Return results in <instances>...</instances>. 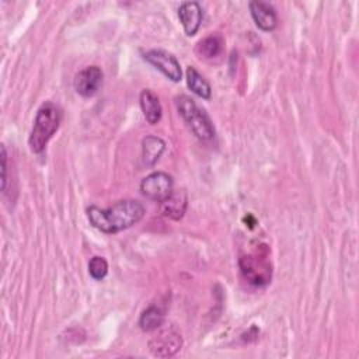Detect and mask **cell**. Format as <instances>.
<instances>
[{
	"instance_id": "5bb4252c",
	"label": "cell",
	"mask_w": 359,
	"mask_h": 359,
	"mask_svg": "<svg viewBox=\"0 0 359 359\" xmlns=\"http://www.w3.org/2000/svg\"><path fill=\"white\" fill-rule=\"evenodd\" d=\"M187 84H188L189 90L194 94H196L198 97H201L203 100H209L210 98V95H212L210 84L192 66L187 67Z\"/></svg>"
},
{
	"instance_id": "30bf717a",
	"label": "cell",
	"mask_w": 359,
	"mask_h": 359,
	"mask_svg": "<svg viewBox=\"0 0 359 359\" xmlns=\"http://www.w3.org/2000/svg\"><path fill=\"white\" fill-rule=\"evenodd\" d=\"M178 17L188 36L198 32L202 22V8L196 1H184L178 8Z\"/></svg>"
},
{
	"instance_id": "277c9868",
	"label": "cell",
	"mask_w": 359,
	"mask_h": 359,
	"mask_svg": "<svg viewBox=\"0 0 359 359\" xmlns=\"http://www.w3.org/2000/svg\"><path fill=\"white\" fill-rule=\"evenodd\" d=\"M240 271L244 279L254 286H265L272 278V265L266 251H254L240 258Z\"/></svg>"
},
{
	"instance_id": "3957f363",
	"label": "cell",
	"mask_w": 359,
	"mask_h": 359,
	"mask_svg": "<svg viewBox=\"0 0 359 359\" xmlns=\"http://www.w3.org/2000/svg\"><path fill=\"white\" fill-rule=\"evenodd\" d=\"M175 105L178 114L199 140L209 142L215 137V128L209 115L191 97L180 95L175 100Z\"/></svg>"
},
{
	"instance_id": "52a82bcc",
	"label": "cell",
	"mask_w": 359,
	"mask_h": 359,
	"mask_svg": "<svg viewBox=\"0 0 359 359\" xmlns=\"http://www.w3.org/2000/svg\"><path fill=\"white\" fill-rule=\"evenodd\" d=\"M143 59L154 66L158 72H161L168 80L174 83L181 80V66L172 53L163 49H151L143 53Z\"/></svg>"
},
{
	"instance_id": "2e32d148",
	"label": "cell",
	"mask_w": 359,
	"mask_h": 359,
	"mask_svg": "<svg viewBox=\"0 0 359 359\" xmlns=\"http://www.w3.org/2000/svg\"><path fill=\"white\" fill-rule=\"evenodd\" d=\"M163 321H164L163 310L156 306H150L140 314L139 325L143 331L150 332V331H156L157 328H160L163 325Z\"/></svg>"
},
{
	"instance_id": "7c38bea8",
	"label": "cell",
	"mask_w": 359,
	"mask_h": 359,
	"mask_svg": "<svg viewBox=\"0 0 359 359\" xmlns=\"http://www.w3.org/2000/svg\"><path fill=\"white\" fill-rule=\"evenodd\" d=\"M165 150V142L154 135H147L142 140V160L146 167H153Z\"/></svg>"
},
{
	"instance_id": "8fae6325",
	"label": "cell",
	"mask_w": 359,
	"mask_h": 359,
	"mask_svg": "<svg viewBox=\"0 0 359 359\" xmlns=\"http://www.w3.org/2000/svg\"><path fill=\"white\" fill-rule=\"evenodd\" d=\"M188 206V198L185 191H172L168 198L160 202V212L163 216L172 220H180Z\"/></svg>"
},
{
	"instance_id": "ac0fdd59",
	"label": "cell",
	"mask_w": 359,
	"mask_h": 359,
	"mask_svg": "<svg viewBox=\"0 0 359 359\" xmlns=\"http://www.w3.org/2000/svg\"><path fill=\"white\" fill-rule=\"evenodd\" d=\"M7 184V151L6 146L1 144V191H6Z\"/></svg>"
},
{
	"instance_id": "e0dca14e",
	"label": "cell",
	"mask_w": 359,
	"mask_h": 359,
	"mask_svg": "<svg viewBox=\"0 0 359 359\" xmlns=\"http://www.w3.org/2000/svg\"><path fill=\"white\" fill-rule=\"evenodd\" d=\"M88 273L95 280H101L108 273V262L102 257H93L88 262Z\"/></svg>"
},
{
	"instance_id": "4fadbf2b",
	"label": "cell",
	"mask_w": 359,
	"mask_h": 359,
	"mask_svg": "<svg viewBox=\"0 0 359 359\" xmlns=\"http://www.w3.org/2000/svg\"><path fill=\"white\" fill-rule=\"evenodd\" d=\"M139 101H140V108L146 121L150 125H156L161 119V112H163L158 97L153 91L144 88L140 93Z\"/></svg>"
},
{
	"instance_id": "6da1fadb",
	"label": "cell",
	"mask_w": 359,
	"mask_h": 359,
	"mask_svg": "<svg viewBox=\"0 0 359 359\" xmlns=\"http://www.w3.org/2000/svg\"><path fill=\"white\" fill-rule=\"evenodd\" d=\"M144 216V206L135 199L118 201L107 209L90 206L87 217L93 227L102 233L112 234L132 227L139 223Z\"/></svg>"
},
{
	"instance_id": "5b68a950",
	"label": "cell",
	"mask_w": 359,
	"mask_h": 359,
	"mask_svg": "<svg viewBox=\"0 0 359 359\" xmlns=\"http://www.w3.org/2000/svg\"><path fill=\"white\" fill-rule=\"evenodd\" d=\"M182 348V337L180 331L172 327H160L149 341V349L153 356L171 358Z\"/></svg>"
},
{
	"instance_id": "7a4b0ae2",
	"label": "cell",
	"mask_w": 359,
	"mask_h": 359,
	"mask_svg": "<svg viewBox=\"0 0 359 359\" xmlns=\"http://www.w3.org/2000/svg\"><path fill=\"white\" fill-rule=\"evenodd\" d=\"M60 121L62 112L53 102L46 101L38 108L28 139V144L32 153L38 154L45 150L48 142L57 130Z\"/></svg>"
},
{
	"instance_id": "ba28073f",
	"label": "cell",
	"mask_w": 359,
	"mask_h": 359,
	"mask_svg": "<svg viewBox=\"0 0 359 359\" xmlns=\"http://www.w3.org/2000/svg\"><path fill=\"white\" fill-rule=\"evenodd\" d=\"M102 70L98 66H87L80 70L73 81L74 90L83 97H93L102 86Z\"/></svg>"
},
{
	"instance_id": "8992f818",
	"label": "cell",
	"mask_w": 359,
	"mask_h": 359,
	"mask_svg": "<svg viewBox=\"0 0 359 359\" xmlns=\"http://www.w3.org/2000/svg\"><path fill=\"white\" fill-rule=\"evenodd\" d=\"M174 191V182L171 175L164 171H154L146 175L140 182V192L156 202H163Z\"/></svg>"
},
{
	"instance_id": "9a60e30c",
	"label": "cell",
	"mask_w": 359,
	"mask_h": 359,
	"mask_svg": "<svg viewBox=\"0 0 359 359\" xmlns=\"http://www.w3.org/2000/svg\"><path fill=\"white\" fill-rule=\"evenodd\" d=\"M223 49V39L219 35H209L201 39L196 45V53L199 57L212 59L216 57Z\"/></svg>"
},
{
	"instance_id": "9c48e42d",
	"label": "cell",
	"mask_w": 359,
	"mask_h": 359,
	"mask_svg": "<svg viewBox=\"0 0 359 359\" xmlns=\"http://www.w3.org/2000/svg\"><path fill=\"white\" fill-rule=\"evenodd\" d=\"M255 25L262 31H273L278 25V15L272 4L264 1H251L248 4Z\"/></svg>"
}]
</instances>
